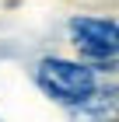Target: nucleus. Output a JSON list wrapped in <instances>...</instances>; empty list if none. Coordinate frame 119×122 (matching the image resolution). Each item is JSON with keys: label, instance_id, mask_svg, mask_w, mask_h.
I'll return each instance as SVG.
<instances>
[{"label": "nucleus", "instance_id": "1", "mask_svg": "<svg viewBox=\"0 0 119 122\" xmlns=\"http://www.w3.org/2000/svg\"><path fill=\"white\" fill-rule=\"evenodd\" d=\"M35 84L42 87L49 101L74 108L84 98H91L98 91V70L77 59H63V56H42L35 63Z\"/></svg>", "mask_w": 119, "mask_h": 122}, {"label": "nucleus", "instance_id": "2", "mask_svg": "<svg viewBox=\"0 0 119 122\" xmlns=\"http://www.w3.org/2000/svg\"><path fill=\"white\" fill-rule=\"evenodd\" d=\"M74 49L88 59V66H109L119 59V25L112 18H95V14H77L67 21Z\"/></svg>", "mask_w": 119, "mask_h": 122}, {"label": "nucleus", "instance_id": "3", "mask_svg": "<svg viewBox=\"0 0 119 122\" xmlns=\"http://www.w3.org/2000/svg\"><path fill=\"white\" fill-rule=\"evenodd\" d=\"M70 122H119V84H98L91 98L67 108Z\"/></svg>", "mask_w": 119, "mask_h": 122}]
</instances>
